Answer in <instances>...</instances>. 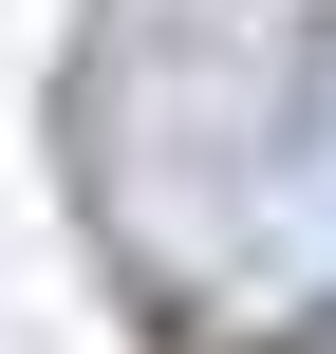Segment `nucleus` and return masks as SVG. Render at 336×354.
Instances as JSON below:
<instances>
[{"label": "nucleus", "mask_w": 336, "mask_h": 354, "mask_svg": "<svg viewBox=\"0 0 336 354\" xmlns=\"http://www.w3.org/2000/svg\"><path fill=\"white\" fill-rule=\"evenodd\" d=\"M281 354H336V299H318V317H299V336H281Z\"/></svg>", "instance_id": "nucleus-1"}]
</instances>
